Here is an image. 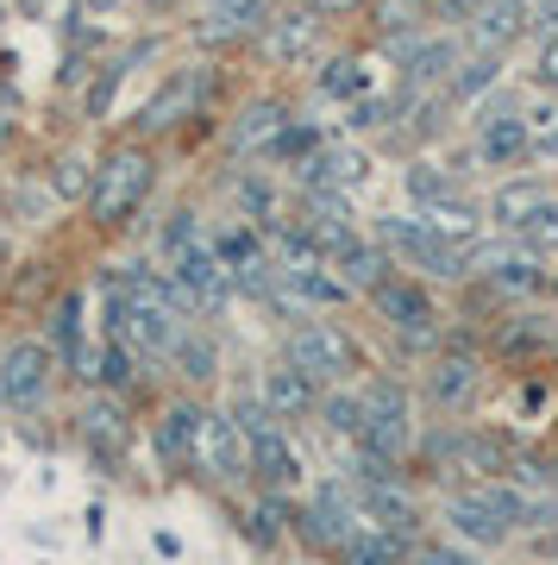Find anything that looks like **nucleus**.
<instances>
[{"instance_id":"obj_51","label":"nucleus","mask_w":558,"mask_h":565,"mask_svg":"<svg viewBox=\"0 0 558 565\" xmlns=\"http://www.w3.org/2000/svg\"><path fill=\"white\" fill-rule=\"evenodd\" d=\"M552 289H558V277H552Z\"/></svg>"},{"instance_id":"obj_22","label":"nucleus","mask_w":558,"mask_h":565,"mask_svg":"<svg viewBox=\"0 0 558 565\" xmlns=\"http://www.w3.org/2000/svg\"><path fill=\"white\" fill-rule=\"evenodd\" d=\"M401 546H408V534L377 522V527H358L340 553H345V565H401Z\"/></svg>"},{"instance_id":"obj_26","label":"nucleus","mask_w":558,"mask_h":565,"mask_svg":"<svg viewBox=\"0 0 558 565\" xmlns=\"http://www.w3.org/2000/svg\"><path fill=\"white\" fill-rule=\"evenodd\" d=\"M546 282H552V277L539 270L534 252H521V258H502L496 270H490V289H496V296H539Z\"/></svg>"},{"instance_id":"obj_4","label":"nucleus","mask_w":558,"mask_h":565,"mask_svg":"<svg viewBox=\"0 0 558 565\" xmlns=\"http://www.w3.org/2000/svg\"><path fill=\"white\" fill-rule=\"evenodd\" d=\"M371 308H377V321L389 327L401 345H433L439 340V308L420 282H408V277L377 282V289H371Z\"/></svg>"},{"instance_id":"obj_24","label":"nucleus","mask_w":558,"mask_h":565,"mask_svg":"<svg viewBox=\"0 0 558 565\" xmlns=\"http://www.w3.org/2000/svg\"><path fill=\"white\" fill-rule=\"evenodd\" d=\"M427 239H433V226L420 221V214H383V221H377V245L389 252V258H408V264H415V252H420Z\"/></svg>"},{"instance_id":"obj_37","label":"nucleus","mask_w":558,"mask_h":565,"mask_svg":"<svg viewBox=\"0 0 558 565\" xmlns=\"http://www.w3.org/2000/svg\"><path fill=\"white\" fill-rule=\"evenodd\" d=\"M320 151V132L314 126H301V120H289L282 126V139L270 145V158H282V163H301V158H314Z\"/></svg>"},{"instance_id":"obj_36","label":"nucleus","mask_w":558,"mask_h":565,"mask_svg":"<svg viewBox=\"0 0 558 565\" xmlns=\"http://www.w3.org/2000/svg\"><path fill=\"white\" fill-rule=\"evenodd\" d=\"M515 239L527 245L534 258H546V252H558V202H546V207H539V214H534L527 226H521Z\"/></svg>"},{"instance_id":"obj_49","label":"nucleus","mask_w":558,"mask_h":565,"mask_svg":"<svg viewBox=\"0 0 558 565\" xmlns=\"http://www.w3.org/2000/svg\"><path fill=\"white\" fill-rule=\"evenodd\" d=\"M552 484H558V465H552Z\"/></svg>"},{"instance_id":"obj_29","label":"nucleus","mask_w":558,"mask_h":565,"mask_svg":"<svg viewBox=\"0 0 558 565\" xmlns=\"http://www.w3.org/2000/svg\"><path fill=\"white\" fill-rule=\"evenodd\" d=\"M320 422H326V434L364 440V396H352V390H333V396H320Z\"/></svg>"},{"instance_id":"obj_11","label":"nucleus","mask_w":558,"mask_h":565,"mask_svg":"<svg viewBox=\"0 0 558 565\" xmlns=\"http://www.w3.org/2000/svg\"><path fill=\"white\" fill-rule=\"evenodd\" d=\"M477 390H483V371L471 352H439L433 371H427V396H433V408H446V415H464V408L477 403Z\"/></svg>"},{"instance_id":"obj_33","label":"nucleus","mask_w":558,"mask_h":565,"mask_svg":"<svg viewBox=\"0 0 558 565\" xmlns=\"http://www.w3.org/2000/svg\"><path fill=\"white\" fill-rule=\"evenodd\" d=\"M320 95H333V102H358L364 95V63L358 57H333L320 70Z\"/></svg>"},{"instance_id":"obj_32","label":"nucleus","mask_w":558,"mask_h":565,"mask_svg":"<svg viewBox=\"0 0 558 565\" xmlns=\"http://www.w3.org/2000/svg\"><path fill=\"white\" fill-rule=\"evenodd\" d=\"M401 182H408V195H415L420 207L439 202V195H452V170H446V163H433V158L408 163V170H401Z\"/></svg>"},{"instance_id":"obj_50","label":"nucleus","mask_w":558,"mask_h":565,"mask_svg":"<svg viewBox=\"0 0 558 565\" xmlns=\"http://www.w3.org/2000/svg\"><path fill=\"white\" fill-rule=\"evenodd\" d=\"M552 352H558V333H552Z\"/></svg>"},{"instance_id":"obj_34","label":"nucleus","mask_w":558,"mask_h":565,"mask_svg":"<svg viewBox=\"0 0 558 565\" xmlns=\"http://www.w3.org/2000/svg\"><path fill=\"white\" fill-rule=\"evenodd\" d=\"M51 189H57L63 202H88V189H95V163H88V158H57Z\"/></svg>"},{"instance_id":"obj_10","label":"nucleus","mask_w":558,"mask_h":565,"mask_svg":"<svg viewBox=\"0 0 558 565\" xmlns=\"http://www.w3.org/2000/svg\"><path fill=\"white\" fill-rule=\"evenodd\" d=\"M320 7H289L277 20H264V57L270 63H308L320 51Z\"/></svg>"},{"instance_id":"obj_17","label":"nucleus","mask_w":558,"mask_h":565,"mask_svg":"<svg viewBox=\"0 0 558 565\" xmlns=\"http://www.w3.org/2000/svg\"><path fill=\"white\" fill-rule=\"evenodd\" d=\"M201 422H207V408H195V403H170L158 415V459L163 465H195V446H201Z\"/></svg>"},{"instance_id":"obj_13","label":"nucleus","mask_w":558,"mask_h":565,"mask_svg":"<svg viewBox=\"0 0 558 565\" xmlns=\"http://www.w3.org/2000/svg\"><path fill=\"white\" fill-rule=\"evenodd\" d=\"M201 95H207V70H182V76H170L158 95L139 107V132H163V126L189 120V107H195Z\"/></svg>"},{"instance_id":"obj_27","label":"nucleus","mask_w":558,"mask_h":565,"mask_svg":"<svg viewBox=\"0 0 558 565\" xmlns=\"http://www.w3.org/2000/svg\"><path fill=\"white\" fill-rule=\"evenodd\" d=\"M51 345H57L63 364H76L82 352H88V340H82V296H76V289L51 308Z\"/></svg>"},{"instance_id":"obj_40","label":"nucleus","mask_w":558,"mask_h":565,"mask_svg":"<svg viewBox=\"0 0 558 565\" xmlns=\"http://www.w3.org/2000/svg\"><path fill=\"white\" fill-rule=\"evenodd\" d=\"M377 25H383V39L415 32L420 25V0H377Z\"/></svg>"},{"instance_id":"obj_19","label":"nucleus","mask_w":558,"mask_h":565,"mask_svg":"<svg viewBox=\"0 0 558 565\" xmlns=\"http://www.w3.org/2000/svg\"><path fill=\"white\" fill-rule=\"evenodd\" d=\"M333 270H340V282L352 289V296H371L377 282H389V277H396V258H389V252H383L377 239H371V245H364V239H352L345 252H333Z\"/></svg>"},{"instance_id":"obj_12","label":"nucleus","mask_w":558,"mask_h":565,"mask_svg":"<svg viewBox=\"0 0 558 565\" xmlns=\"http://www.w3.org/2000/svg\"><path fill=\"white\" fill-rule=\"evenodd\" d=\"M301 189H333V195H352L364 177H371V163H364V151H352V145H320L314 158L296 163Z\"/></svg>"},{"instance_id":"obj_28","label":"nucleus","mask_w":558,"mask_h":565,"mask_svg":"<svg viewBox=\"0 0 558 565\" xmlns=\"http://www.w3.org/2000/svg\"><path fill=\"white\" fill-rule=\"evenodd\" d=\"M170 359L182 364V377H189V384H207V377L219 371V345L207 340V333H195V327H189V333L170 345Z\"/></svg>"},{"instance_id":"obj_20","label":"nucleus","mask_w":558,"mask_h":565,"mask_svg":"<svg viewBox=\"0 0 558 565\" xmlns=\"http://www.w3.org/2000/svg\"><path fill=\"white\" fill-rule=\"evenodd\" d=\"M527 32V0H483V13L471 20V44L477 51H508Z\"/></svg>"},{"instance_id":"obj_21","label":"nucleus","mask_w":558,"mask_h":565,"mask_svg":"<svg viewBox=\"0 0 558 565\" xmlns=\"http://www.w3.org/2000/svg\"><path fill=\"white\" fill-rule=\"evenodd\" d=\"M546 202H552V189H546V182H502L496 195H490V221L508 226V233H521V226L534 221Z\"/></svg>"},{"instance_id":"obj_6","label":"nucleus","mask_w":558,"mask_h":565,"mask_svg":"<svg viewBox=\"0 0 558 565\" xmlns=\"http://www.w3.org/2000/svg\"><path fill=\"white\" fill-rule=\"evenodd\" d=\"M408 440H415V408H408V390L383 377V384L364 390V440L358 446H371V452H383V459H401Z\"/></svg>"},{"instance_id":"obj_42","label":"nucleus","mask_w":558,"mask_h":565,"mask_svg":"<svg viewBox=\"0 0 558 565\" xmlns=\"http://www.w3.org/2000/svg\"><path fill=\"white\" fill-rule=\"evenodd\" d=\"M408 565H477L464 546H452V541H427V546H415L408 553Z\"/></svg>"},{"instance_id":"obj_46","label":"nucleus","mask_w":558,"mask_h":565,"mask_svg":"<svg viewBox=\"0 0 558 565\" xmlns=\"http://www.w3.org/2000/svg\"><path fill=\"white\" fill-rule=\"evenodd\" d=\"M13 7H20V20H51L57 0H13Z\"/></svg>"},{"instance_id":"obj_18","label":"nucleus","mask_w":558,"mask_h":565,"mask_svg":"<svg viewBox=\"0 0 558 565\" xmlns=\"http://www.w3.org/2000/svg\"><path fill=\"white\" fill-rule=\"evenodd\" d=\"M282 126H289V107L264 95V102L239 107V120H233V132H226V145H233L239 158H251V151H270V145L282 139Z\"/></svg>"},{"instance_id":"obj_23","label":"nucleus","mask_w":558,"mask_h":565,"mask_svg":"<svg viewBox=\"0 0 558 565\" xmlns=\"http://www.w3.org/2000/svg\"><path fill=\"white\" fill-rule=\"evenodd\" d=\"M496 76H502V51H477L471 63H459V70L446 76V95H452V107H464V102H477Z\"/></svg>"},{"instance_id":"obj_25","label":"nucleus","mask_w":558,"mask_h":565,"mask_svg":"<svg viewBox=\"0 0 558 565\" xmlns=\"http://www.w3.org/2000/svg\"><path fill=\"white\" fill-rule=\"evenodd\" d=\"M420 221L433 226V233H446V239H459V245L477 239V207L459 202V195H439V202H427V207H420Z\"/></svg>"},{"instance_id":"obj_8","label":"nucleus","mask_w":558,"mask_h":565,"mask_svg":"<svg viewBox=\"0 0 558 565\" xmlns=\"http://www.w3.org/2000/svg\"><path fill=\"white\" fill-rule=\"evenodd\" d=\"M477 158L483 163H521L534 158V126H527V114L515 107V95H490L477 114Z\"/></svg>"},{"instance_id":"obj_31","label":"nucleus","mask_w":558,"mask_h":565,"mask_svg":"<svg viewBox=\"0 0 558 565\" xmlns=\"http://www.w3.org/2000/svg\"><path fill=\"white\" fill-rule=\"evenodd\" d=\"M144 51H151V44H139V51H126V57H114V63H107V70H100V76H95V88H88V120H100V114L114 107V95H120L126 70H132V63L144 57Z\"/></svg>"},{"instance_id":"obj_14","label":"nucleus","mask_w":558,"mask_h":565,"mask_svg":"<svg viewBox=\"0 0 558 565\" xmlns=\"http://www.w3.org/2000/svg\"><path fill=\"white\" fill-rule=\"evenodd\" d=\"M258 396L270 408H277L282 422H296V415H308V408H320V384L301 371L296 359H282V364H270L264 371V384H258Z\"/></svg>"},{"instance_id":"obj_47","label":"nucleus","mask_w":558,"mask_h":565,"mask_svg":"<svg viewBox=\"0 0 558 565\" xmlns=\"http://www.w3.org/2000/svg\"><path fill=\"white\" fill-rule=\"evenodd\" d=\"M120 0H82V13H114Z\"/></svg>"},{"instance_id":"obj_7","label":"nucleus","mask_w":558,"mask_h":565,"mask_svg":"<svg viewBox=\"0 0 558 565\" xmlns=\"http://www.w3.org/2000/svg\"><path fill=\"white\" fill-rule=\"evenodd\" d=\"M170 277H176V289L189 296V315H219V308L239 296V289H233V264L214 252V239L195 245V252H182V258L170 264Z\"/></svg>"},{"instance_id":"obj_38","label":"nucleus","mask_w":558,"mask_h":565,"mask_svg":"<svg viewBox=\"0 0 558 565\" xmlns=\"http://www.w3.org/2000/svg\"><path fill=\"white\" fill-rule=\"evenodd\" d=\"M195 245H207V233H201V221L182 207V214H170V226H163V252L170 258H182V252H195Z\"/></svg>"},{"instance_id":"obj_2","label":"nucleus","mask_w":558,"mask_h":565,"mask_svg":"<svg viewBox=\"0 0 558 565\" xmlns=\"http://www.w3.org/2000/svg\"><path fill=\"white\" fill-rule=\"evenodd\" d=\"M446 522H452V534H464V541L496 546V541H508L515 522H527V503H521V490H508V484L459 490V497L446 503Z\"/></svg>"},{"instance_id":"obj_39","label":"nucleus","mask_w":558,"mask_h":565,"mask_svg":"<svg viewBox=\"0 0 558 565\" xmlns=\"http://www.w3.org/2000/svg\"><path fill=\"white\" fill-rule=\"evenodd\" d=\"M233 422H239V434L251 440V434H270V427H277L282 415H277L270 403H264V396H239V403H233Z\"/></svg>"},{"instance_id":"obj_1","label":"nucleus","mask_w":558,"mask_h":565,"mask_svg":"<svg viewBox=\"0 0 558 565\" xmlns=\"http://www.w3.org/2000/svg\"><path fill=\"white\" fill-rule=\"evenodd\" d=\"M151 182H158V163H151V151H139V145H120V151H114V158L95 170V189H88V214H95V226H126V221L144 207Z\"/></svg>"},{"instance_id":"obj_35","label":"nucleus","mask_w":558,"mask_h":565,"mask_svg":"<svg viewBox=\"0 0 558 565\" xmlns=\"http://www.w3.org/2000/svg\"><path fill=\"white\" fill-rule=\"evenodd\" d=\"M132 377H139V352H132V345H120V340H107V345H100V377H95V384L126 390Z\"/></svg>"},{"instance_id":"obj_45","label":"nucleus","mask_w":558,"mask_h":565,"mask_svg":"<svg viewBox=\"0 0 558 565\" xmlns=\"http://www.w3.org/2000/svg\"><path fill=\"white\" fill-rule=\"evenodd\" d=\"M483 13V0H439V20H452V25H471Z\"/></svg>"},{"instance_id":"obj_3","label":"nucleus","mask_w":558,"mask_h":565,"mask_svg":"<svg viewBox=\"0 0 558 565\" xmlns=\"http://www.w3.org/2000/svg\"><path fill=\"white\" fill-rule=\"evenodd\" d=\"M282 359H296L314 384H345L352 371H358V340L333 321H301L282 345Z\"/></svg>"},{"instance_id":"obj_43","label":"nucleus","mask_w":558,"mask_h":565,"mask_svg":"<svg viewBox=\"0 0 558 565\" xmlns=\"http://www.w3.org/2000/svg\"><path fill=\"white\" fill-rule=\"evenodd\" d=\"M527 32H534L539 44L558 39V0H527Z\"/></svg>"},{"instance_id":"obj_5","label":"nucleus","mask_w":558,"mask_h":565,"mask_svg":"<svg viewBox=\"0 0 558 565\" xmlns=\"http://www.w3.org/2000/svg\"><path fill=\"white\" fill-rule=\"evenodd\" d=\"M51 377H57V345L51 340H13L0 352V390H7V408H39L51 396Z\"/></svg>"},{"instance_id":"obj_30","label":"nucleus","mask_w":558,"mask_h":565,"mask_svg":"<svg viewBox=\"0 0 558 565\" xmlns=\"http://www.w3.org/2000/svg\"><path fill=\"white\" fill-rule=\"evenodd\" d=\"M282 527H296V509H289L277 490H270V497H264L251 515H245V534H251L258 546H277V541H282Z\"/></svg>"},{"instance_id":"obj_9","label":"nucleus","mask_w":558,"mask_h":565,"mask_svg":"<svg viewBox=\"0 0 558 565\" xmlns=\"http://www.w3.org/2000/svg\"><path fill=\"white\" fill-rule=\"evenodd\" d=\"M195 465L207 471V478H245V471H251V446H245L239 422H233V408H226V415H207V422H201Z\"/></svg>"},{"instance_id":"obj_44","label":"nucleus","mask_w":558,"mask_h":565,"mask_svg":"<svg viewBox=\"0 0 558 565\" xmlns=\"http://www.w3.org/2000/svg\"><path fill=\"white\" fill-rule=\"evenodd\" d=\"M534 82H539V88H552V95H558V39H546V44H539Z\"/></svg>"},{"instance_id":"obj_16","label":"nucleus","mask_w":558,"mask_h":565,"mask_svg":"<svg viewBox=\"0 0 558 565\" xmlns=\"http://www.w3.org/2000/svg\"><path fill=\"white\" fill-rule=\"evenodd\" d=\"M251 478H258L264 490H289L301 484V452L289 446V434L282 427H270V434H251Z\"/></svg>"},{"instance_id":"obj_41","label":"nucleus","mask_w":558,"mask_h":565,"mask_svg":"<svg viewBox=\"0 0 558 565\" xmlns=\"http://www.w3.org/2000/svg\"><path fill=\"white\" fill-rule=\"evenodd\" d=\"M527 126H534V158L558 163V107H539V114H527Z\"/></svg>"},{"instance_id":"obj_15","label":"nucleus","mask_w":558,"mask_h":565,"mask_svg":"<svg viewBox=\"0 0 558 565\" xmlns=\"http://www.w3.org/2000/svg\"><path fill=\"white\" fill-rule=\"evenodd\" d=\"M82 440H88V452H95V459H120L126 452V440H132V427H126V408L114 403V396H88V403H82Z\"/></svg>"},{"instance_id":"obj_48","label":"nucleus","mask_w":558,"mask_h":565,"mask_svg":"<svg viewBox=\"0 0 558 565\" xmlns=\"http://www.w3.org/2000/svg\"><path fill=\"white\" fill-rule=\"evenodd\" d=\"M314 7H358V0H314Z\"/></svg>"}]
</instances>
